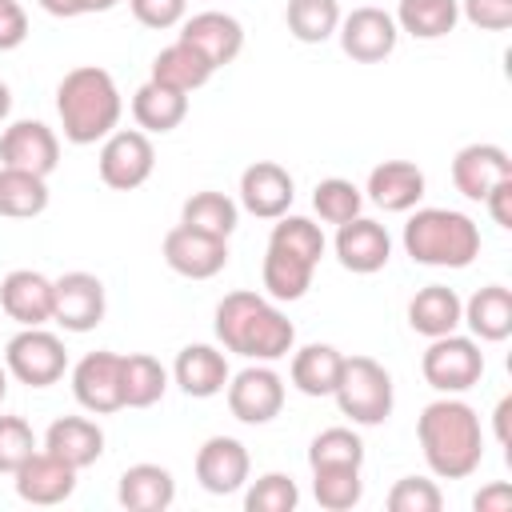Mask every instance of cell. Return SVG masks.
Listing matches in <instances>:
<instances>
[{
  "label": "cell",
  "instance_id": "6da1fadb",
  "mask_svg": "<svg viewBox=\"0 0 512 512\" xmlns=\"http://www.w3.org/2000/svg\"><path fill=\"white\" fill-rule=\"evenodd\" d=\"M212 328H216V340L224 344V352H236L244 360H260V364L284 360L296 348V324L268 296L248 292V288L228 292L216 304Z\"/></svg>",
  "mask_w": 512,
  "mask_h": 512
},
{
  "label": "cell",
  "instance_id": "7a4b0ae2",
  "mask_svg": "<svg viewBox=\"0 0 512 512\" xmlns=\"http://www.w3.org/2000/svg\"><path fill=\"white\" fill-rule=\"evenodd\" d=\"M416 440L424 452V464L440 480H464L484 460V428L472 404L456 396H440L424 404L416 416Z\"/></svg>",
  "mask_w": 512,
  "mask_h": 512
},
{
  "label": "cell",
  "instance_id": "3957f363",
  "mask_svg": "<svg viewBox=\"0 0 512 512\" xmlns=\"http://www.w3.org/2000/svg\"><path fill=\"white\" fill-rule=\"evenodd\" d=\"M56 112L68 144H96L116 132L124 100L112 72L96 64H80L64 72V80L56 84Z\"/></svg>",
  "mask_w": 512,
  "mask_h": 512
},
{
  "label": "cell",
  "instance_id": "277c9868",
  "mask_svg": "<svg viewBox=\"0 0 512 512\" xmlns=\"http://www.w3.org/2000/svg\"><path fill=\"white\" fill-rule=\"evenodd\" d=\"M404 252L428 268H468L480 256V228L456 208H416L404 224Z\"/></svg>",
  "mask_w": 512,
  "mask_h": 512
},
{
  "label": "cell",
  "instance_id": "5b68a950",
  "mask_svg": "<svg viewBox=\"0 0 512 512\" xmlns=\"http://www.w3.org/2000/svg\"><path fill=\"white\" fill-rule=\"evenodd\" d=\"M332 396H336L340 412L360 428L384 424L392 416V404H396L392 376L372 356H344V368H340V380H336Z\"/></svg>",
  "mask_w": 512,
  "mask_h": 512
},
{
  "label": "cell",
  "instance_id": "8992f818",
  "mask_svg": "<svg viewBox=\"0 0 512 512\" xmlns=\"http://www.w3.org/2000/svg\"><path fill=\"white\" fill-rule=\"evenodd\" d=\"M420 372H424V384L436 388L440 396H460V392H468V388L480 384V376H484L480 340L460 336V332L432 336V340H428V352L420 356Z\"/></svg>",
  "mask_w": 512,
  "mask_h": 512
},
{
  "label": "cell",
  "instance_id": "52a82bcc",
  "mask_svg": "<svg viewBox=\"0 0 512 512\" xmlns=\"http://www.w3.org/2000/svg\"><path fill=\"white\" fill-rule=\"evenodd\" d=\"M4 368H8V376H16L28 388H48L68 372V348L44 324L20 328L4 348Z\"/></svg>",
  "mask_w": 512,
  "mask_h": 512
},
{
  "label": "cell",
  "instance_id": "ba28073f",
  "mask_svg": "<svg viewBox=\"0 0 512 512\" xmlns=\"http://www.w3.org/2000/svg\"><path fill=\"white\" fill-rule=\"evenodd\" d=\"M100 180L116 192H132L140 188L152 168H156V148H152V136L140 132V128H116L112 136H104L100 144Z\"/></svg>",
  "mask_w": 512,
  "mask_h": 512
},
{
  "label": "cell",
  "instance_id": "9c48e42d",
  "mask_svg": "<svg viewBox=\"0 0 512 512\" xmlns=\"http://www.w3.org/2000/svg\"><path fill=\"white\" fill-rule=\"evenodd\" d=\"M224 392H228V412L240 424H268L284 408V380L276 368H268L260 360L240 368L236 376H228Z\"/></svg>",
  "mask_w": 512,
  "mask_h": 512
},
{
  "label": "cell",
  "instance_id": "30bf717a",
  "mask_svg": "<svg viewBox=\"0 0 512 512\" xmlns=\"http://www.w3.org/2000/svg\"><path fill=\"white\" fill-rule=\"evenodd\" d=\"M336 36H340L344 56H352L356 64H380L384 56L396 52L400 28H396L392 12L376 8V4H360V8H352L348 16H340Z\"/></svg>",
  "mask_w": 512,
  "mask_h": 512
},
{
  "label": "cell",
  "instance_id": "8fae6325",
  "mask_svg": "<svg viewBox=\"0 0 512 512\" xmlns=\"http://www.w3.org/2000/svg\"><path fill=\"white\" fill-rule=\"evenodd\" d=\"M0 164L48 180L60 164V136L44 120H16L0 132Z\"/></svg>",
  "mask_w": 512,
  "mask_h": 512
},
{
  "label": "cell",
  "instance_id": "7c38bea8",
  "mask_svg": "<svg viewBox=\"0 0 512 512\" xmlns=\"http://www.w3.org/2000/svg\"><path fill=\"white\" fill-rule=\"evenodd\" d=\"M164 264L184 280H212L228 268V240L176 224L164 236Z\"/></svg>",
  "mask_w": 512,
  "mask_h": 512
},
{
  "label": "cell",
  "instance_id": "4fadbf2b",
  "mask_svg": "<svg viewBox=\"0 0 512 512\" xmlns=\"http://www.w3.org/2000/svg\"><path fill=\"white\" fill-rule=\"evenodd\" d=\"M104 284L92 272H64L52 280V320L64 332H92L104 320Z\"/></svg>",
  "mask_w": 512,
  "mask_h": 512
},
{
  "label": "cell",
  "instance_id": "5bb4252c",
  "mask_svg": "<svg viewBox=\"0 0 512 512\" xmlns=\"http://www.w3.org/2000/svg\"><path fill=\"white\" fill-rule=\"evenodd\" d=\"M72 396L92 416L120 412L124 408V396H120V352L96 348V352L80 356L76 368H72Z\"/></svg>",
  "mask_w": 512,
  "mask_h": 512
},
{
  "label": "cell",
  "instance_id": "9a60e30c",
  "mask_svg": "<svg viewBox=\"0 0 512 512\" xmlns=\"http://www.w3.org/2000/svg\"><path fill=\"white\" fill-rule=\"evenodd\" d=\"M248 472H252V460H248V448L236 436H208L196 448V480L212 496L240 492L248 484Z\"/></svg>",
  "mask_w": 512,
  "mask_h": 512
},
{
  "label": "cell",
  "instance_id": "2e32d148",
  "mask_svg": "<svg viewBox=\"0 0 512 512\" xmlns=\"http://www.w3.org/2000/svg\"><path fill=\"white\" fill-rule=\"evenodd\" d=\"M176 40L192 44L212 68H224V64H232V60L244 52V24H240L236 16H228V12L208 8V12L184 16Z\"/></svg>",
  "mask_w": 512,
  "mask_h": 512
},
{
  "label": "cell",
  "instance_id": "e0dca14e",
  "mask_svg": "<svg viewBox=\"0 0 512 512\" xmlns=\"http://www.w3.org/2000/svg\"><path fill=\"white\" fill-rule=\"evenodd\" d=\"M296 200V180L284 164L276 160H256L240 172V208L260 216V220H276L292 208Z\"/></svg>",
  "mask_w": 512,
  "mask_h": 512
},
{
  "label": "cell",
  "instance_id": "ac0fdd59",
  "mask_svg": "<svg viewBox=\"0 0 512 512\" xmlns=\"http://www.w3.org/2000/svg\"><path fill=\"white\" fill-rule=\"evenodd\" d=\"M388 256H392V236L372 216H352V220L336 224V260L348 272L372 276L388 264Z\"/></svg>",
  "mask_w": 512,
  "mask_h": 512
},
{
  "label": "cell",
  "instance_id": "d6986e66",
  "mask_svg": "<svg viewBox=\"0 0 512 512\" xmlns=\"http://www.w3.org/2000/svg\"><path fill=\"white\" fill-rule=\"evenodd\" d=\"M16 496L24 504H64L76 492V468H68L64 460H56L52 452L36 448L16 472Z\"/></svg>",
  "mask_w": 512,
  "mask_h": 512
},
{
  "label": "cell",
  "instance_id": "ffe728a7",
  "mask_svg": "<svg viewBox=\"0 0 512 512\" xmlns=\"http://www.w3.org/2000/svg\"><path fill=\"white\" fill-rule=\"evenodd\" d=\"M508 176H512V160L500 144H464L452 156V184L468 200H484Z\"/></svg>",
  "mask_w": 512,
  "mask_h": 512
},
{
  "label": "cell",
  "instance_id": "44dd1931",
  "mask_svg": "<svg viewBox=\"0 0 512 512\" xmlns=\"http://www.w3.org/2000/svg\"><path fill=\"white\" fill-rule=\"evenodd\" d=\"M0 308L20 328H36L52 320V280L32 268H16L0 280Z\"/></svg>",
  "mask_w": 512,
  "mask_h": 512
},
{
  "label": "cell",
  "instance_id": "7402d4cb",
  "mask_svg": "<svg viewBox=\"0 0 512 512\" xmlns=\"http://www.w3.org/2000/svg\"><path fill=\"white\" fill-rule=\"evenodd\" d=\"M228 356L212 344H184L176 352V364H172V380L180 384L184 396L192 400H208V396H220L224 384H228Z\"/></svg>",
  "mask_w": 512,
  "mask_h": 512
},
{
  "label": "cell",
  "instance_id": "603a6c76",
  "mask_svg": "<svg viewBox=\"0 0 512 512\" xmlns=\"http://www.w3.org/2000/svg\"><path fill=\"white\" fill-rule=\"evenodd\" d=\"M424 172L412 164V160H384L368 172V200L384 212H412L420 200H424Z\"/></svg>",
  "mask_w": 512,
  "mask_h": 512
},
{
  "label": "cell",
  "instance_id": "cb8c5ba5",
  "mask_svg": "<svg viewBox=\"0 0 512 512\" xmlns=\"http://www.w3.org/2000/svg\"><path fill=\"white\" fill-rule=\"evenodd\" d=\"M44 452H52L56 460L80 472L104 456V428L88 416H60L44 432Z\"/></svg>",
  "mask_w": 512,
  "mask_h": 512
},
{
  "label": "cell",
  "instance_id": "d4e9b609",
  "mask_svg": "<svg viewBox=\"0 0 512 512\" xmlns=\"http://www.w3.org/2000/svg\"><path fill=\"white\" fill-rule=\"evenodd\" d=\"M184 116H188V92H176L152 76L132 92V120L148 136H164V132L180 128Z\"/></svg>",
  "mask_w": 512,
  "mask_h": 512
},
{
  "label": "cell",
  "instance_id": "484cf974",
  "mask_svg": "<svg viewBox=\"0 0 512 512\" xmlns=\"http://www.w3.org/2000/svg\"><path fill=\"white\" fill-rule=\"evenodd\" d=\"M460 324H468L472 340H488V344L508 340L512 336V292L504 284L476 288L460 312Z\"/></svg>",
  "mask_w": 512,
  "mask_h": 512
},
{
  "label": "cell",
  "instance_id": "4316f807",
  "mask_svg": "<svg viewBox=\"0 0 512 512\" xmlns=\"http://www.w3.org/2000/svg\"><path fill=\"white\" fill-rule=\"evenodd\" d=\"M116 500L128 512H164L176 500V480L160 464H132V468L120 472Z\"/></svg>",
  "mask_w": 512,
  "mask_h": 512
},
{
  "label": "cell",
  "instance_id": "83f0119b",
  "mask_svg": "<svg viewBox=\"0 0 512 512\" xmlns=\"http://www.w3.org/2000/svg\"><path fill=\"white\" fill-rule=\"evenodd\" d=\"M460 312L464 300L456 296V288L448 284H424L412 300H408V328L420 336H448L460 328Z\"/></svg>",
  "mask_w": 512,
  "mask_h": 512
},
{
  "label": "cell",
  "instance_id": "f1b7e54d",
  "mask_svg": "<svg viewBox=\"0 0 512 512\" xmlns=\"http://www.w3.org/2000/svg\"><path fill=\"white\" fill-rule=\"evenodd\" d=\"M340 368H344V352L332 348V344H304L292 352V388L304 392V396H332L336 380H340Z\"/></svg>",
  "mask_w": 512,
  "mask_h": 512
},
{
  "label": "cell",
  "instance_id": "f546056e",
  "mask_svg": "<svg viewBox=\"0 0 512 512\" xmlns=\"http://www.w3.org/2000/svg\"><path fill=\"white\" fill-rule=\"evenodd\" d=\"M212 64L192 48V44H184V40H172L168 48H160L156 52V60H152V80H160V84H168V88H176V92H196V88H204L208 80H212Z\"/></svg>",
  "mask_w": 512,
  "mask_h": 512
},
{
  "label": "cell",
  "instance_id": "4dcf8cb0",
  "mask_svg": "<svg viewBox=\"0 0 512 512\" xmlns=\"http://www.w3.org/2000/svg\"><path fill=\"white\" fill-rule=\"evenodd\" d=\"M168 392V368L148 352L120 356V396L124 408H152Z\"/></svg>",
  "mask_w": 512,
  "mask_h": 512
},
{
  "label": "cell",
  "instance_id": "1f68e13d",
  "mask_svg": "<svg viewBox=\"0 0 512 512\" xmlns=\"http://www.w3.org/2000/svg\"><path fill=\"white\" fill-rule=\"evenodd\" d=\"M180 224L196 228V232H208V236H220L228 240L240 224V204L216 188H204V192H192L180 208Z\"/></svg>",
  "mask_w": 512,
  "mask_h": 512
},
{
  "label": "cell",
  "instance_id": "d6a6232c",
  "mask_svg": "<svg viewBox=\"0 0 512 512\" xmlns=\"http://www.w3.org/2000/svg\"><path fill=\"white\" fill-rule=\"evenodd\" d=\"M48 208V180L36 172L4 168L0 164V216L4 220H32Z\"/></svg>",
  "mask_w": 512,
  "mask_h": 512
},
{
  "label": "cell",
  "instance_id": "836d02e7",
  "mask_svg": "<svg viewBox=\"0 0 512 512\" xmlns=\"http://www.w3.org/2000/svg\"><path fill=\"white\" fill-rule=\"evenodd\" d=\"M396 28L416 36V40H440L456 28L460 4L456 0H400L396 8Z\"/></svg>",
  "mask_w": 512,
  "mask_h": 512
},
{
  "label": "cell",
  "instance_id": "e575fe53",
  "mask_svg": "<svg viewBox=\"0 0 512 512\" xmlns=\"http://www.w3.org/2000/svg\"><path fill=\"white\" fill-rule=\"evenodd\" d=\"M312 272L316 264L292 256V252H280V248H268L264 252V268H260V280H264V292L272 300H300L308 288H312Z\"/></svg>",
  "mask_w": 512,
  "mask_h": 512
},
{
  "label": "cell",
  "instance_id": "d590c367",
  "mask_svg": "<svg viewBox=\"0 0 512 512\" xmlns=\"http://www.w3.org/2000/svg\"><path fill=\"white\" fill-rule=\"evenodd\" d=\"M312 496L328 512H348L364 496V480L356 464H320L312 468Z\"/></svg>",
  "mask_w": 512,
  "mask_h": 512
},
{
  "label": "cell",
  "instance_id": "8d00e7d4",
  "mask_svg": "<svg viewBox=\"0 0 512 512\" xmlns=\"http://www.w3.org/2000/svg\"><path fill=\"white\" fill-rule=\"evenodd\" d=\"M284 24L300 44H324L340 28V0H288Z\"/></svg>",
  "mask_w": 512,
  "mask_h": 512
},
{
  "label": "cell",
  "instance_id": "74e56055",
  "mask_svg": "<svg viewBox=\"0 0 512 512\" xmlns=\"http://www.w3.org/2000/svg\"><path fill=\"white\" fill-rule=\"evenodd\" d=\"M268 248H280V252H292V256H300V260H308V264H320V256H324V232H320L316 220L284 212V216H276V224H272Z\"/></svg>",
  "mask_w": 512,
  "mask_h": 512
},
{
  "label": "cell",
  "instance_id": "f35d334b",
  "mask_svg": "<svg viewBox=\"0 0 512 512\" xmlns=\"http://www.w3.org/2000/svg\"><path fill=\"white\" fill-rule=\"evenodd\" d=\"M312 208L320 212L324 224H344V220L360 216L364 192H360L352 180H344V176H328V180H320V184L312 188Z\"/></svg>",
  "mask_w": 512,
  "mask_h": 512
},
{
  "label": "cell",
  "instance_id": "ab89813d",
  "mask_svg": "<svg viewBox=\"0 0 512 512\" xmlns=\"http://www.w3.org/2000/svg\"><path fill=\"white\" fill-rule=\"evenodd\" d=\"M296 504H300V488L288 472H264L244 492L248 512H296Z\"/></svg>",
  "mask_w": 512,
  "mask_h": 512
},
{
  "label": "cell",
  "instance_id": "60d3db41",
  "mask_svg": "<svg viewBox=\"0 0 512 512\" xmlns=\"http://www.w3.org/2000/svg\"><path fill=\"white\" fill-rule=\"evenodd\" d=\"M320 464H364V440L352 428H324L320 436H312L308 444V468Z\"/></svg>",
  "mask_w": 512,
  "mask_h": 512
},
{
  "label": "cell",
  "instance_id": "b9f144b4",
  "mask_svg": "<svg viewBox=\"0 0 512 512\" xmlns=\"http://www.w3.org/2000/svg\"><path fill=\"white\" fill-rule=\"evenodd\" d=\"M388 508L392 512H440L444 508V492L428 476H400L392 484V492H388Z\"/></svg>",
  "mask_w": 512,
  "mask_h": 512
},
{
  "label": "cell",
  "instance_id": "7bdbcfd3",
  "mask_svg": "<svg viewBox=\"0 0 512 512\" xmlns=\"http://www.w3.org/2000/svg\"><path fill=\"white\" fill-rule=\"evenodd\" d=\"M36 448V432L24 416H0V472H16Z\"/></svg>",
  "mask_w": 512,
  "mask_h": 512
},
{
  "label": "cell",
  "instance_id": "ee69618b",
  "mask_svg": "<svg viewBox=\"0 0 512 512\" xmlns=\"http://www.w3.org/2000/svg\"><path fill=\"white\" fill-rule=\"evenodd\" d=\"M460 16L480 32H504L512 28V0H456Z\"/></svg>",
  "mask_w": 512,
  "mask_h": 512
},
{
  "label": "cell",
  "instance_id": "f6af8a7d",
  "mask_svg": "<svg viewBox=\"0 0 512 512\" xmlns=\"http://www.w3.org/2000/svg\"><path fill=\"white\" fill-rule=\"evenodd\" d=\"M128 8H132V16H136L144 28L164 32V28H176V24L184 20L188 0H128Z\"/></svg>",
  "mask_w": 512,
  "mask_h": 512
},
{
  "label": "cell",
  "instance_id": "bcb514c9",
  "mask_svg": "<svg viewBox=\"0 0 512 512\" xmlns=\"http://www.w3.org/2000/svg\"><path fill=\"white\" fill-rule=\"evenodd\" d=\"M28 40V12L20 0H0V52H12Z\"/></svg>",
  "mask_w": 512,
  "mask_h": 512
},
{
  "label": "cell",
  "instance_id": "7dc6e473",
  "mask_svg": "<svg viewBox=\"0 0 512 512\" xmlns=\"http://www.w3.org/2000/svg\"><path fill=\"white\" fill-rule=\"evenodd\" d=\"M484 204H488V212H492V220H496V228H512V176L508 180H500L488 196H484Z\"/></svg>",
  "mask_w": 512,
  "mask_h": 512
},
{
  "label": "cell",
  "instance_id": "c3c4849f",
  "mask_svg": "<svg viewBox=\"0 0 512 512\" xmlns=\"http://www.w3.org/2000/svg\"><path fill=\"white\" fill-rule=\"evenodd\" d=\"M472 508H476V512H508V508H512V484L496 480V484L480 488V492L472 496Z\"/></svg>",
  "mask_w": 512,
  "mask_h": 512
},
{
  "label": "cell",
  "instance_id": "681fc988",
  "mask_svg": "<svg viewBox=\"0 0 512 512\" xmlns=\"http://www.w3.org/2000/svg\"><path fill=\"white\" fill-rule=\"evenodd\" d=\"M48 16H60V20H72V16H88V0H36Z\"/></svg>",
  "mask_w": 512,
  "mask_h": 512
},
{
  "label": "cell",
  "instance_id": "f907efd6",
  "mask_svg": "<svg viewBox=\"0 0 512 512\" xmlns=\"http://www.w3.org/2000/svg\"><path fill=\"white\" fill-rule=\"evenodd\" d=\"M508 416H512V396H500V404H496V412H492V420H496V440L508 448Z\"/></svg>",
  "mask_w": 512,
  "mask_h": 512
},
{
  "label": "cell",
  "instance_id": "816d5d0a",
  "mask_svg": "<svg viewBox=\"0 0 512 512\" xmlns=\"http://www.w3.org/2000/svg\"><path fill=\"white\" fill-rule=\"evenodd\" d=\"M8 112H12V92H8V84L0 80V120H4Z\"/></svg>",
  "mask_w": 512,
  "mask_h": 512
},
{
  "label": "cell",
  "instance_id": "f5cc1de1",
  "mask_svg": "<svg viewBox=\"0 0 512 512\" xmlns=\"http://www.w3.org/2000/svg\"><path fill=\"white\" fill-rule=\"evenodd\" d=\"M120 0H88V12H108V8H116Z\"/></svg>",
  "mask_w": 512,
  "mask_h": 512
},
{
  "label": "cell",
  "instance_id": "db71d44e",
  "mask_svg": "<svg viewBox=\"0 0 512 512\" xmlns=\"http://www.w3.org/2000/svg\"><path fill=\"white\" fill-rule=\"evenodd\" d=\"M4 396H8V368L0 364V404H4Z\"/></svg>",
  "mask_w": 512,
  "mask_h": 512
}]
</instances>
